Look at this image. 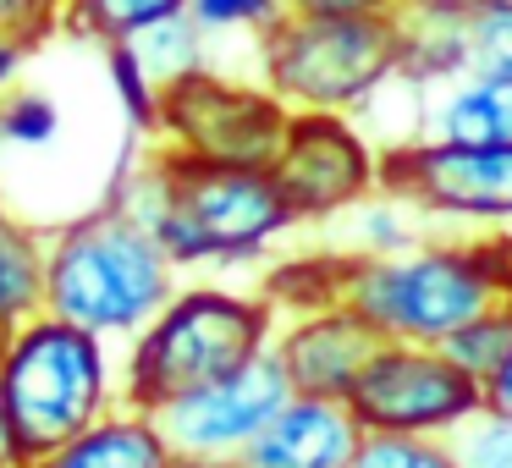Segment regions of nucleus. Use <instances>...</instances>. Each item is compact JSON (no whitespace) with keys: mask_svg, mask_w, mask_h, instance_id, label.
Masks as SVG:
<instances>
[{"mask_svg":"<svg viewBox=\"0 0 512 468\" xmlns=\"http://www.w3.org/2000/svg\"><path fill=\"white\" fill-rule=\"evenodd\" d=\"M127 50L144 61V72L160 83V89H166L171 78H182V72L210 67V34H204L188 12L166 17V23H155V28H144L138 39H127Z\"/></svg>","mask_w":512,"mask_h":468,"instance_id":"nucleus-22","label":"nucleus"},{"mask_svg":"<svg viewBox=\"0 0 512 468\" xmlns=\"http://www.w3.org/2000/svg\"><path fill=\"white\" fill-rule=\"evenodd\" d=\"M292 380L276 364V353L248 358L243 369L210 380V386L177 397L171 408H160V435L177 457H199V463H226L232 468L243 457V446L287 408Z\"/></svg>","mask_w":512,"mask_h":468,"instance_id":"nucleus-11","label":"nucleus"},{"mask_svg":"<svg viewBox=\"0 0 512 468\" xmlns=\"http://www.w3.org/2000/svg\"><path fill=\"white\" fill-rule=\"evenodd\" d=\"M347 221H353V248L347 254H402V248H413L424 237V221L430 215L419 210V204H408L402 193L380 188L369 193L358 210H347Z\"/></svg>","mask_w":512,"mask_h":468,"instance_id":"nucleus-21","label":"nucleus"},{"mask_svg":"<svg viewBox=\"0 0 512 468\" xmlns=\"http://www.w3.org/2000/svg\"><path fill=\"white\" fill-rule=\"evenodd\" d=\"M292 111L248 78H226L215 67L182 72L160 89L155 138L149 144L188 160H221V166H270L287 138Z\"/></svg>","mask_w":512,"mask_h":468,"instance_id":"nucleus-7","label":"nucleus"},{"mask_svg":"<svg viewBox=\"0 0 512 468\" xmlns=\"http://www.w3.org/2000/svg\"><path fill=\"white\" fill-rule=\"evenodd\" d=\"M342 281H347V248L342 254H303V259H281V265L265 270V298L281 314H303V309H320V303L342 298Z\"/></svg>","mask_w":512,"mask_h":468,"instance_id":"nucleus-19","label":"nucleus"},{"mask_svg":"<svg viewBox=\"0 0 512 468\" xmlns=\"http://www.w3.org/2000/svg\"><path fill=\"white\" fill-rule=\"evenodd\" d=\"M281 309L265 292H232L193 281L177 287L171 303L127 342L122 353V402L138 413H160L177 397L243 369L270 353Z\"/></svg>","mask_w":512,"mask_h":468,"instance_id":"nucleus-3","label":"nucleus"},{"mask_svg":"<svg viewBox=\"0 0 512 468\" xmlns=\"http://www.w3.org/2000/svg\"><path fill=\"white\" fill-rule=\"evenodd\" d=\"M182 12H188V0H67L61 6V34H78L105 50V45H127L144 28Z\"/></svg>","mask_w":512,"mask_h":468,"instance_id":"nucleus-18","label":"nucleus"},{"mask_svg":"<svg viewBox=\"0 0 512 468\" xmlns=\"http://www.w3.org/2000/svg\"><path fill=\"white\" fill-rule=\"evenodd\" d=\"M28 56H34V45H23V39H12V34H0V94L17 83V72L28 67Z\"/></svg>","mask_w":512,"mask_h":468,"instance_id":"nucleus-30","label":"nucleus"},{"mask_svg":"<svg viewBox=\"0 0 512 468\" xmlns=\"http://www.w3.org/2000/svg\"><path fill=\"white\" fill-rule=\"evenodd\" d=\"M0 402L23 452L45 457L122 408V369L105 336L61 314H39L0 347Z\"/></svg>","mask_w":512,"mask_h":468,"instance_id":"nucleus-5","label":"nucleus"},{"mask_svg":"<svg viewBox=\"0 0 512 468\" xmlns=\"http://www.w3.org/2000/svg\"><path fill=\"white\" fill-rule=\"evenodd\" d=\"M452 441H457L463 468H512V419L507 413L485 408L479 419H468Z\"/></svg>","mask_w":512,"mask_h":468,"instance_id":"nucleus-27","label":"nucleus"},{"mask_svg":"<svg viewBox=\"0 0 512 468\" xmlns=\"http://www.w3.org/2000/svg\"><path fill=\"white\" fill-rule=\"evenodd\" d=\"M468 50H474V72L512 78V0H479L468 12Z\"/></svg>","mask_w":512,"mask_h":468,"instance_id":"nucleus-26","label":"nucleus"},{"mask_svg":"<svg viewBox=\"0 0 512 468\" xmlns=\"http://www.w3.org/2000/svg\"><path fill=\"white\" fill-rule=\"evenodd\" d=\"M342 303L386 342L441 347L479 314L512 303V232L419 237L402 254H347Z\"/></svg>","mask_w":512,"mask_h":468,"instance_id":"nucleus-1","label":"nucleus"},{"mask_svg":"<svg viewBox=\"0 0 512 468\" xmlns=\"http://www.w3.org/2000/svg\"><path fill=\"white\" fill-rule=\"evenodd\" d=\"M166 468H226V463H199V457H177V452H171Z\"/></svg>","mask_w":512,"mask_h":468,"instance_id":"nucleus-34","label":"nucleus"},{"mask_svg":"<svg viewBox=\"0 0 512 468\" xmlns=\"http://www.w3.org/2000/svg\"><path fill=\"white\" fill-rule=\"evenodd\" d=\"M177 276L182 270L160 237L100 199L94 210L50 226L45 314H61L105 342H133L182 287Z\"/></svg>","mask_w":512,"mask_h":468,"instance_id":"nucleus-2","label":"nucleus"},{"mask_svg":"<svg viewBox=\"0 0 512 468\" xmlns=\"http://www.w3.org/2000/svg\"><path fill=\"white\" fill-rule=\"evenodd\" d=\"M402 83L413 94H435L441 83L474 72L468 50V12H441V6H402Z\"/></svg>","mask_w":512,"mask_h":468,"instance_id":"nucleus-17","label":"nucleus"},{"mask_svg":"<svg viewBox=\"0 0 512 468\" xmlns=\"http://www.w3.org/2000/svg\"><path fill=\"white\" fill-rule=\"evenodd\" d=\"M188 17L210 39L243 34V39H254V45H259V39L287 17V0H188Z\"/></svg>","mask_w":512,"mask_h":468,"instance_id":"nucleus-25","label":"nucleus"},{"mask_svg":"<svg viewBox=\"0 0 512 468\" xmlns=\"http://www.w3.org/2000/svg\"><path fill=\"white\" fill-rule=\"evenodd\" d=\"M292 17H375L402 12V0H287Z\"/></svg>","mask_w":512,"mask_h":468,"instance_id":"nucleus-29","label":"nucleus"},{"mask_svg":"<svg viewBox=\"0 0 512 468\" xmlns=\"http://www.w3.org/2000/svg\"><path fill=\"white\" fill-rule=\"evenodd\" d=\"M402 6H441V12H474L479 0H402Z\"/></svg>","mask_w":512,"mask_h":468,"instance_id":"nucleus-33","label":"nucleus"},{"mask_svg":"<svg viewBox=\"0 0 512 468\" xmlns=\"http://www.w3.org/2000/svg\"><path fill=\"white\" fill-rule=\"evenodd\" d=\"M485 408L490 413H507V419H512V353L501 358V369L485 380Z\"/></svg>","mask_w":512,"mask_h":468,"instance_id":"nucleus-31","label":"nucleus"},{"mask_svg":"<svg viewBox=\"0 0 512 468\" xmlns=\"http://www.w3.org/2000/svg\"><path fill=\"white\" fill-rule=\"evenodd\" d=\"M34 457L23 452V441H17L12 430V413H6V402H0V468H28Z\"/></svg>","mask_w":512,"mask_h":468,"instance_id":"nucleus-32","label":"nucleus"},{"mask_svg":"<svg viewBox=\"0 0 512 468\" xmlns=\"http://www.w3.org/2000/svg\"><path fill=\"white\" fill-rule=\"evenodd\" d=\"M353 413L364 430L391 435H457L485 413V386L452 364L446 347L386 342L353 386Z\"/></svg>","mask_w":512,"mask_h":468,"instance_id":"nucleus-10","label":"nucleus"},{"mask_svg":"<svg viewBox=\"0 0 512 468\" xmlns=\"http://www.w3.org/2000/svg\"><path fill=\"white\" fill-rule=\"evenodd\" d=\"M353 468H463L452 435H391L369 430Z\"/></svg>","mask_w":512,"mask_h":468,"instance_id":"nucleus-23","label":"nucleus"},{"mask_svg":"<svg viewBox=\"0 0 512 468\" xmlns=\"http://www.w3.org/2000/svg\"><path fill=\"white\" fill-rule=\"evenodd\" d=\"M270 177L287 193L298 226L342 221L347 210L380 193L386 182V144L375 133L336 111H292L287 138H281Z\"/></svg>","mask_w":512,"mask_h":468,"instance_id":"nucleus-9","label":"nucleus"},{"mask_svg":"<svg viewBox=\"0 0 512 468\" xmlns=\"http://www.w3.org/2000/svg\"><path fill=\"white\" fill-rule=\"evenodd\" d=\"M386 347V336L353 309V303H320L303 314H281L276 325V364L287 369L298 397H353L369 358Z\"/></svg>","mask_w":512,"mask_h":468,"instance_id":"nucleus-12","label":"nucleus"},{"mask_svg":"<svg viewBox=\"0 0 512 468\" xmlns=\"http://www.w3.org/2000/svg\"><path fill=\"white\" fill-rule=\"evenodd\" d=\"M45 281H50V226L23 221L0 204V347L45 314Z\"/></svg>","mask_w":512,"mask_h":468,"instance_id":"nucleus-16","label":"nucleus"},{"mask_svg":"<svg viewBox=\"0 0 512 468\" xmlns=\"http://www.w3.org/2000/svg\"><path fill=\"white\" fill-rule=\"evenodd\" d=\"M166 457H171V446L160 435V419L122 402L94 430H83L78 441L34 457L28 468H166Z\"/></svg>","mask_w":512,"mask_h":468,"instance_id":"nucleus-15","label":"nucleus"},{"mask_svg":"<svg viewBox=\"0 0 512 468\" xmlns=\"http://www.w3.org/2000/svg\"><path fill=\"white\" fill-rule=\"evenodd\" d=\"M259 83L287 111L358 116L402 78V17H281L254 45Z\"/></svg>","mask_w":512,"mask_h":468,"instance_id":"nucleus-6","label":"nucleus"},{"mask_svg":"<svg viewBox=\"0 0 512 468\" xmlns=\"http://www.w3.org/2000/svg\"><path fill=\"white\" fill-rule=\"evenodd\" d=\"M364 419L347 397H298L243 446L232 468H353L364 446Z\"/></svg>","mask_w":512,"mask_h":468,"instance_id":"nucleus-13","label":"nucleus"},{"mask_svg":"<svg viewBox=\"0 0 512 468\" xmlns=\"http://www.w3.org/2000/svg\"><path fill=\"white\" fill-rule=\"evenodd\" d=\"M61 6L67 0H0V34L39 45V39L61 34Z\"/></svg>","mask_w":512,"mask_h":468,"instance_id":"nucleus-28","label":"nucleus"},{"mask_svg":"<svg viewBox=\"0 0 512 468\" xmlns=\"http://www.w3.org/2000/svg\"><path fill=\"white\" fill-rule=\"evenodd\" d=\"M67 133V116H61L56 94L12 83L0 94V155H45L61 144Z\"/></svg>","mask_w":512,"mask_h":468,"instance_id":"nucleus-20","label":"nucleus"},{"mask_svg":"<svg viewBox=\"0 0 512 468\" xmlns=\"http://www.w3.org/2000/svg\"><path fill=\"white\" fill-rule=\"evenodd\" d=\"M446 353H452V364L457 369H468V375L485 386L490 375L501 369V358L512 353V303L507 309H490V314H479L474 325H463L457 336H446Z\"/></svg>","mask_w":512,"mask_h":468,"instance_id":"nucleus-24","label":"nucleus"},{"mask_svg":"<svg viewBox=\"0 0 512 468\" xmlns=\"http://www.w3.org/2000/svg\"><path fill=\"white\" fill-rule=\"evenodd\" d=\"M380 188L419 204L430 221L468 232H512V138L507 144H452V138H408L386 144Z\"/></svg>","mask_w":512,"mask_h":468,"instance_id":"nucleus-8","label":"nucleus"},{"mask_svg":"<svg viewBox=\"0 0 512 468\" xmlns=\"http://www.w3.org/2000/svg\"><path fill=\"white\" fill-rule=\"evenodd\" d=\"M424 133L452 144H507L512 138V78L463 72L424 100Z\"/></svg>","mask_w":512,"mask_h":468,"instance_id":"nucleus-14","label":"nucleus"},{"mask_svg":"<svg viewBox=\"0 0 512 468\" xmlns=\"http://www.w3.org/2000/svg\"><path fill=\"white\" fill-rule=\"evenodd\" d=\"M160 171L166 182L149 232L177 259V270L254 265L281 237L298 232V215L270 166H221V160H188L160 149Z\"/></svg>","mask_w":512,"mask_h":468,"instance_id":"nucleus-4","label":"nucleus"}]
</instances>
